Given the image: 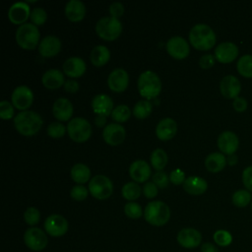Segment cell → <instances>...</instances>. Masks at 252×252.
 <instances>
[{
	"label": "cell",
	"instance_id": "ab89813d",
	"mask_svg": "<svg viewBox=\"0 0 252 252\" xmlns=\"http://www.w3.org/2000/svg\"><path fill=\"white\" fill-rule=\"evenodd\" d=\"M39 219H40V213L34 207H29L24 213L25 221L32 227V225H35L38 223Z\"/></svg>",
	"mask_w": 252,
	"mask_h": 252
},
{
	"label": "cell",
	"instance_id": "7a4b0ae2",
	"mask_svg": "<svg viewBox=\"0 0 252 252\" xmlns=\"http://www.w3.org/2000/svg\"><path fill=\"white\" fill-rule=\"evenodd\" d=\"M217 36L213 29L206 24H197L189 32L191 45L198 50H209L216 44Z\"/></svg>",
	"mask_w": 252,
	"mask_h": 252
},
{
	"label": "cell",
	"instance_id": "cb8c5ba5",
	"mask_svg": "<svg viewBox=\"0 0 252 252\" xmlns=\"http://www.w3.org/2000/svg\"><path fill=\"white\" fill-rule=\"evenodd\" d=\"M85 61L78 56H72L65 60L63 63V71L70 78H78L86 71Z\"/></svg>",
	"mask_w": 252,
	"mask_h": 252
},
{
	"label": "cell",
	"instance_id": "2e32d148",
	"mask_svg": "<svg viewBox=\"0 0 252 252\" xmlns=\"http://www.w3.org/2000/svg\"><path fill=\"white\" fill-rule=\"evenodd\" d=\"M202 235L199 230L192 227L182 228L177 234V242L184 248L193 249L200 245Z\"/></svg>",
	"mask_w": 252,
	"mask_h": 252
},
{
	"label": "cell",
	"instance_id": "c3c4849f",
	"mask_svg": "<svg viewBox=\"0 0 252 252\" xmlns=\"http://www.w3.org/2000/svg\"><path fill=\"white\" fill-rule=\"evenodd\" d=\"M185 173L180 169H174L169 174V180L171 183L175 185H179L181 183H184L185 181Z\"/></svg>",
	"mask_w": 252,
	"mask_h": 252
},
{
	"label": "cell",
	"instance_id": "30bf717a",
	"mask_svg": "<svg viewBox=\"0 0 252 252\" xmlns=\"http://www.w3.org/2000/svg\"><path fill=\"white\" fill-rule=\"evenodd\" d=\"M11 98L13 105L17 109L24 111L32 105L33 100V94L28 86L21 85L14 89Z\"/></svg>",
	"mask_w": 252,
	"mask_h": 252
},
{
	"label": "cell",
	"instance_id": "60d3db41",
	"mask_svg": "<svg viewBox=\"0 0 252 252\" xmlns=\"http://www.w3.org/2000/svg\"><path fill=\"white\" fill-rule=\"evenodd\" d=\"M124 213L130 219H139L142 217V207L136 202H129L124 206Z\"/></svg>",
	"mask_w": 252,
	"mask_h": 252
},
{
	"label": "cell",
	"instance_id": "6f0895ef",
	"mask_svg": "<svg viewBox=\"0 0 252 252\" xmlns=\"http://www.w3.org/2000/svg\"><path fill=\"white\" fill-rule=\"evenodd\" d=\"M251 211H252V202H251Z\"/></svg>",
	"mask_w": 252,
	"mask_h": 252
},
{
	"label": "cell",
	"instance_id": "484cf974",
	"mask_svg": "<svg viewBox=\"0 0 252 252\" xmlns=\"http://www.w3.org/2000/svg\"><path fill=\"white\" fill-rule=\"evenodd\" d=\"M43 86L50 90H55L64 85V75L59 69H49L44 72L41 78Z\"/></svg>",
	"mask_w": 252,
	"mask_h": 252
},
{
	"label": "cell",
	"instance_id": "bcb514c9",
	"mask_svg": "<svg viewBox=\"0 0 252 252\" xmlns=\"http://www.w3.org/2000/svg\"><path fill=\"white\" fill-rule=\"evenodd\" d=\"M242 182L244 187L249 192H252V165L247 166L242 171Z\"/></svg>",
	"mask_w": 252,
	"mask_h": 252
},
{
	"label": "cell",
	"instance_id": "603a6c76",
	"mask_svg": "<svg viewBox=\"0 0 252 252\" xmlns=\"http://www.w3.org/2000/svg\"><path fill=\"white\" fill-rule=\"evenodd\" d=\"M92 107L97 115L107 116L113 110V101L111 97L105 94H98L92 100Z\"/></svg>",
	"mask_w": 252,
	"mask_h": 252
},
{
	"label": "cell",
	"instance_id": "8992f818",
	"mask_svg": "<svg viewBox=\"0 0 252 252\" xmlns=\"http://www.w3.org/2000/svg\"><path fill=\"white\" fill-rule=\"evenodd\" d=\"M95 32L104 40H114L122 32V23L119 19L111 16L103 17L96 22Z\"/></svg>",
	"mask_w": 252,
	"mask_h": 252
},
{
	"label": "cell",
	"instance_id": "db71d44e",
	"mask_svg": "<svg viewBox=\"0 0 252 252\" xmlns=\"http://www.w3.org/2000/svg\"><path fill=\"white\" fill-rule=\"evenodd\" d=\"M201 252H219V249L211 242H205L201 246Z\"/></svg>",
	"mask_w": 252,
	"mask_h": 252
},
{
	"label": "cell",
	"instance_id": "ba28073f",
	"mask_svg": "<svg viewBox=\"0 0 252 252\" xmlns=\"http://www.w3.org/2000/svg\"><path fill=\"white\" fill-rule=\"evenodd\" d=\"M89 191L95 199L105 200L113 192L112 181L105 175L96 174L89 182Z\"/></svg>",
	"mask_w": 252,
	"mask_h": 252
},
{
	"label": "cell",
	"instance_id": "f907efd6",
	"mask_svg": "<svg viewBox=\"0 0 252 252\" xmlns=\"http://www.w3.org/2000/svg\"><path fill=\"white\" fill-rule=\"evenodd\" d=\"M215 56H213L212 54H204L201 56L200 60H199V65L203 68V69H209L211 67L214 66L215 64Z\"/></svg>",
	"mask_w": 252,
	"mask_h": 252
},
{
	"label": "cell",
	"instance_id": "d6a6232c",
	"mask_svg": "<svg viewBox=\"0 0 252 252\" xmlns=\"http://www.w3.org/2000/svg\"><path fill=\"white\" fill-rule=\"evenodd\" d=\"M237 72L244 78H252V54L242 55L236 64Z\"/></svg>",
	"mask_w": 252,
	"mask_h": 252
},
{
	"label": "cell",
	"instance_id": "f546056e",
	"mask_svg": "<svg viewBox=\"0 0 252 252\" xmlns=\"http://www.w3.org/2000/svg\"><path fill=\"white\" fill-rule=\"evenodd\" d=\"M90 58L94 66H102L110 59V51L105 45L99 44L92 49Z\"/></svg>",
	"mask_w": 252,
	"mask_h": 252
},
{
	"label": "cell",
	"instance_id": "7c38bea8",
	"mask_svg": "<svg viewBox=\"0 0 252 252\" xmlns=\"http://www.w3.org/2000/svg\"><path fill=\"white\" fill-rule=\"evenodd\" d=\"M168 54L175 59H184L189 55L190 47L188 41L179 35L170 37L166 42Z\"/></svg>",
	"mask_w": 252,
	"mask_h": 252
},
{
	"label": "cell",
	"instance_id": "277c9868",
	"mask_svg": "<svg viewBox=\"0 0 252 252\" xmlns=\"http://www.w3.org/2000/svg\"><path fill=\"white\" fill-rule=\"evenodd\" d=\"M145 220L152 225H164L170 218L169 207L162 201H152L144 210Z\"/></svg>",
	"mask_w": 252,
	"mask_h": 252
},
{
	"label": "cell",
	"instance_id": "ac0fdd59",
	"mask_svg": "<svg viewBox=\"0 0 252 252\" xmlns=\"http://www.w3.org/2000/svg\"><path fill=\"white\" fill-rule=\"evenodd\" d=\"M238 56V47L230 41L220 43L215 49V58L223 64L230 63Z\"/></svg>",
	"mask_w": 252,
	"mask_h": 252
},
{
	"label": "cell",
	"instance_id": "d4e9b609",
	"mask_svg": "<svg viewBox=\"0 0 252 252\" xmlns=\"http://www.w3.org/2000/svg\"><path fill=\"white\" fill-rule=\"evenodd\" d=\"M176 131H177V124L172 118H169V117L161 119L156 127L157 137L162 141H167L172 139L175 136Z\"/></svg>",
	"mask_w": 252,
	"mask_h": 252
},
{
	"label": "cell",
	"instance_id": "4fadbf2b",
	"mask_svg": "<svg viewBox=\"0 0 252 252\" xmlns=\"http://www.w3.org/2000/svg\"><path fill=\"white\" fill-rule=\"evenodd\" d=\"M218 148L222 154L233 155L239 147V139L232 131H223L218 137Z\"/></svg>",
	"mask_w": 252,
	"mask_h": 252
},
{
	"label": "cell",
	"instance_id": "6da1fadb",
	"mask_svg": "<svg viewBox=\"0 0 252 252\" xmlns=\"http://www.w3.org/2000/svg\"><path fill=\"white\" fill-rule=\"evenodd\" d=\"M43 124L41 116L32 110H24L14 117L16 130L24 136H32L36 134Z\"/></svg>",
	"mask_w": 252,
	"mask_h": 252
},
{
	"label": "cell",
	"instance_id": "e575fe53",
	"mask_svg": "<svg viewBox=\"0 0 252 252\" xmlns=\"http://www.w3.org/2000/svg\"><path fill=\"white\" fill-rule=\"evenodd\" d=\"M153 109L152 103L147 99H141L134 105L133 114L138 119H145L147 118Z\"/></svg>",
	"mask_w": 252,
	"mask_h": 252
},
{
	"label": "cell",
	"instance_id": "7dc6e473",
	"mask_svg": "<svg viewBox=\"0 0 252 252\" xmlns=\"http://www.w3.org/2000/svg\"><path fill=\"white\" fill-rule=\"evenodd\" d=\"M158 187L153 181H149L144 184L143 193L148 199H152L158 195Z\"/></svg>",
	"mask_w": 252,
	"mask_h": 252
},
{
	"label": "cell",
	"instance_id": "5bb4252c",
	"mask_svg": "<svg viewBox=\"0 0 252 252\" xmlns=\"http://www.w3.org/2000/svg\"><path fill=\"white\" fill-rule=\"evenodd\" d=\"M126 137L125 128L119 123H109L102 131V138L104 142L111 146L121 144Z\"/></svg>",
	"mask_w": 252,
	"mask_h": 252
},
{
	"label": "cell",
	"instance_id": "52a82bcc",
	"mask_svg": "<svg viewBox=\"0 0 252 252\" xmlns=\"http://www.w3.org/2000/svg\"><path fill=\"white\" fill-rule=\"evenodd\" d=\"M67 132L74 142L83 143L91 137L92 126L87 119L83 117H75L68 122Z\"/></svg>",
	"mask_w": 252,
	"mask_h": 252
},
{
	"label": "cell",
	"instance_id": "74e56055",
	"mask_svg": "<svg viewBox=\"0 0 252 252\" xmlns=\"http://www.w3.org/2000/svg\"><path fill=\"white\" fill-rule=\"evenodd\" d=\"M213 238H214V241L220 247L228 246L232 242L231 233L225 229H219L215 231Z\"/></svg>",
	"mask_w": 252,
	"mask_h": 252
},
{
	"label": "cell",
	"instance_id": "5b68a950",
	"mask_svg": "<svg viewBox=\"0 0 252 252\" xmlns=\"http://www.w3.org/2000/svg\"><path fill=\"white\" fill-rule=\"evenodd\" d=\"M39 31L37 27L32 23L21 25L16 32V40L24 49H33L39 41Z\"/></svg>",
	"mask_w": 252,
	"mask_h": 252
},
{
	"label": "cell",
	"instance_id": "d590c367",
	"mask_svg": "<svg viewBox=\"0 0 252 252\" xmlns=\"http://www.w3.org/2000/svg\"><path fill=\"white\" fill-rule=\"evenodd\" d=\"M231 200H232V203L235 207L244 208L252 202V196H251V193L248 190L240 189V190L235 191L232 194Z\"/></svg>",
	"mask_w": 252,
	"mask_h": 252
},
{
	"label": "cell",
	"instance_id": "8d00e7d4",
	"mask_svg": "<svg viewBox=\"0 0 252 252\" xmlns=\"http://www.w3.org/2000/svg\"><path fill=\"white\" fill-rule=\"evenodd\" d=\"M131 110L126 104H119L113 108L111 112V118L117 123L125 122L130 118Z\"/></svg>",
	"mask_w": 252,
	"mask_h": 252
},
{
	"label": "cell",
	"instance_id": "f1b7e54d",
	"mask_svg": "<svg viewBox=\"0 0 252 252\" xmlns=\"http://www.w3.org/2000/svg\"><path fill=\"white\" fill-rule=\"evenodd\" d=\"M226 162L227 161L224 155L222 153L216 152L207 156L205 159V166L209 171L213 173H217L224 168V166L226 165Z\"/></svg>",
	"mask_w": 252,
	"mask_h": 252
},
{
	"label": "cell",
	"instance_id": "11a10c76",
	"mask_svg": "<svg viewBox=\"0 0 252 252\" xmlns=\"http://www.w3.org/2000/svg\"><path fill=\"white\" fill-rule=\"evenodd\" d=\"M106 123V116L104 115H97L95 118H94V124L97 126V127H105Z\"/></svg>",
	"mask_w": 252,
	"mask_h": 252
},
{
	"label": "cell",
	"instance_id": "9c48e42d",
	"mask_svg": "<svg viewBox=\"0 0 252 252\" xmlns=\"http://www.w3.org/2000/svg\"><path fill=\"white\" fill-rule=\"evenodd\" d=\"M24 242L27 247L32 251L43 250L48 243L46 233L38 227H30L24 234Z\"/></svg>",
	"mask_w": 252,
	"mask_h": 252
},
{
	"label": "cell",
	"instance_id": "83f0119b",
	"mask_svg": "<svg viewBox=\"0 0 252 252\" xmlns=\"http://www.w3.org/2000/svg\"><path fill=\"white\" fill-rule=\"evenodd\" d=\"M208 183L200 176H189L183 183V189L191 195H201L207 191Z\"/></svg>",
	"mask_w": 252,
	"mask_h": 252
},
{
	"label": "cell",
	"instance_id": "44dd1931",
	"mask_svg": "<svg viewBox=\"0 0 252 252\" xmlns=\"http://www.w3.org/2000/svg\"><path fill=\"white\" fill-rule=\"evenodd\" d=\"M61 49V41L55 35H46L44 36L38 45V52L43 57H53Z\"/></svg>",
	"mask_w": 252,
	"mask_h": 252
},
{
	"label": "cell",
	"instance_id": "ffe728a7",
	"mask_svg": "<svg viewBox=\"0 0 252 252\" xmlns=\"http://www.w3.org/2000/svg\"><path fill=\"white\" fill-rule=\"evenodd\" d=\"M151 173V166L144 159H137L133 161L129 167V174L137 183L147 181L150 178Z\"/></svg>",
	"mask_w": 252,
	"mask_h": 252
},
{
	"label": "cell",
	"instance_id": "e0dca14e",
	"mask_svg": "<svg viewBox=\"0 0 252 252\" xmlns=\"http://www.w3.org/2000/svg\"><path fill=\"white\" fill-rule=\"evenodd\" d=\"M220 91L225 98L234 99L239 96L241 91V83L233 75L224 76L220 83Z\"/></svg>",
	"mask_w": 252,
	"mask_h": 252
},
{
	"label": "cell",
	"instance_id": "836d02e7",
	"mask_svg": "<svg viewBox=\"0 0 252 252\" xmlns=\"http://www.w3.org/2000/svg\"><path fill=\"white\" fill-rule=\"evenodd\" d=\"M121 193L124 199L130 202H134V200L138 199L141 195V187L137 182L130 181L123 185Z\"/></svg>",
	"mask_w": 252,
	"mask_h": 252
},
{
	"label": "cell",
	"instance_id": "f35d334b",
	"mask_svg": "<svg viewBox=\"0 0 252 252\" xmlns=\"http://www.w3.org/2000/svg\"><path fill=\"white\" fill-rule=\"evenodd\" d=\"M32 23L35 26H41L45 23L47 19V13L46 11L41 7H35L31 11L30 16Z\"/></svg>",
	"mask_w": 252,
	"mask_h": 252
},
{
	"label": "cell",
	"instance_id": "ee69618b",
	"mask_svg": "<svg viewBox=\"0 0 252 252\" xmlns=\"http://www.w3.org/2000/svg\"><path fill=\"white\" fill-rule=\"evenodd\" d=\"M88 189L81 185V184H78V185H75L72 187L71 191H70V195L71 197L76 200V201H83L85 200L87 197H88Z\"/></svg>",
	"mask_w": 252,
	"mask_h": 252
},
{
	"label": "cell",
	"instance_id": "f5cc1de1",
	"mask_svg": "<svg viewBox=\"0 0 252 252\" xmlns=\"http://www.w3.org/2000/svg\"><path fill=\"white\" fill-rule=\"evenodd\" d=\"M64 89L68 93H76L79 90V83L73 79L66 80L64 83Z\"/></svg>",
	"mask_w": 252,
	"mask_h": 252
},
{
	"label": "cell",
	"instance_id": "9f6ffc18",
	"mask_svg": "<svg viewBox=\"0 0 252 252\" xmlns=\"http://www.w3.org/2000/svg\"><path fill=\"white\" fill-rule=\"evenodd\" d=\"M226 161L228 162V164L230 165H235L237 163V157L233 154V155H230L228 156V158H226Z\"/></svg>",
	"mask_w": 252,
	"mask_h": 252
},
{
	"label": "cell",
	"instance_id": "9a60e30c",
	"mask_svg": "<svg viewBox=\"0 0 252 252\" xmlns=\"http://www.w3.org/2000/svg\"><path fill=\"white\" fill-rule=\"evenodd\" d=\"M129 84V75L123 68L113 69L107 78L108 88L116 93L123 92Z\"/></svg>",
	"mask_w": 252,
	"mask_h": 252
},
{
	"label": "cell",
	"instance_id": "f6af8a7d",
	"mask_svg": "<svg viewBox=\"0 0 252 252\" xmlns=\"http://www.w3.org/2000/svg\"><path fill=\"white\" fill-rule=\"evenodd\" d=\"M0 116L4 120H8L13 118L14 116V107L7 100L0 101Z\"/></svg>",
	"mask_w": 252,
	"mask_h": 252
},
{
	"label": "cell",
	"instance_id": "3957f363",
	"mask_svg": "<svg viewBox=\"0 0 252 252\" xmlns=\"http://www.w3.org/2000/svg\"><path fill=\"white\" fill-rule=\"evenodd\" d=\"M138 90L140 94L147 99L158 96L161 91L159 77L151 70L144 71L138 78Z\"/></svg>",
	"mask_w": 252,
	"mask_h": 252
},
{
	"label": "cell",
	"instance_id": "4dcf8cb0",
	"mask_svg": "<svg viewBox=\"0 0 252 252\" xmlns=\"http://www.w3.org/2000/svg\"><path fill=\"white\" fill-rule=\"evenodd\" d=\"M70 174H71L72 179L75 182H77L79 184H83V183H86L87 181H89V179L91 177V170L88 165H86L85 163L79 162L72 166Z\"/></svg>",
	"mask_w": 252,
	"mask_h": 252
},
{
	"label": "cell",
	"instance_id": "8fae6325",
	"mask_svg": "<svg viewBox=\"0 0 252 252\" xmlns=\"http://www.w3.org/2000/svg\"><path fill=\"white\" fill-rule=\"evenodd\" d=\"M44 229L47 234L54 237H59L67 232L68 221L63 216L53 214L46 218L44 221Z\"/></svg>",
	"mask_w": 252,
	"mask_h": 252
},
{
	"label": "cell",
	"instance_id": "4316f807",
	"mask_svg": "<svg viewBox=\"0 0 252 252\" xmlns=\"http://www.w3.org/2000/svg\"><path fill=\"white\" fill-rule=\"evenodd\" d=\"M65 15L72 22H79L86 15V6L80 0H70L65 6Z\"/></svg>",
	"mask_w": 252,
	"mask_h": 252
},
{
	"label": "cell",
	"instance_id": "816d5d0a",
	"mask_svg": "<svg viewBox=\"0 0 252 252\" xmlns=\"http://www.w3.org/2000/svg\"><path fill=\"white\" fill-rule=\"evenodd\" d=\"M232 106H233V108H234L235 111H237V112H243V111H245V110L247 109L248 102H247V100H246L244 97L237 96L236 98L233 99Z\"/></svg>",
	"mask_w": 252,
	"mask_h": 252
},
{
	"label": "cell",
	"instance_id": "1f68e13d",
	"mask_svg": "<svg viewBox=\"0 0 252 252\" xmlns=\"http://www.w3.org/2000/svg\"><path fill=\"white\" fill-rule=\"evenodd\" d=\"M151 164L157 171H161L167 163V155L164 150L158 148L151 154Z\"/></svg>",
	"mask_w": 252,
	"mask_h": 252
},
{
	"label": "cell",
	"instance_id": "681fc988",
	"mask_svg": "<svg viewBox=\"0 0 252 252\" xmlns=\"http://www.w3.org/2000/svg\"><path fill=\"white\" fill-rule=\"evenodd\" d=\"M109 13H110L111 17L119 19V17H121L124 13L123 4L121 2H113L109 6Z\"/></svg>",
	"mask_w": 252,
	"mask_h": 252
},
{
	"label": "cell",
	"instance_id": "b9f144b4",
	"mask_svg": "<svg viewBox=\"0 0 252 252\" xmlns=\"http://www.w3.org/2000/svg\"><path fill=\"white\" fill-rule=\"evenodd\" d=\"M67 128L61 122H52L47 127V134L52 138H61L64 136Z\"/></svg>",
	"mask_w": 252,
	"mask_h": 252
},
{
	"label": "cell",
	"instance_id": "d6986e66",
	"mask_svg": "<svg viewBox=\"0 0 252 252\" xmlns=\"http://www.w3.org/2000/svg\"><path fill=\"white\" fill-rule=\"evenodd\" d=\"M31 16L30 6L24 1H18L11 5L8 11L9 20L16 25H23Z\"/></svg>",
	"mask_w": 252,
	"mask_h": 252
},
{
	"label": "cell",
	"instance_id": "7402d4cb",
	"mask_svg": "<svg viewBox=\"0 0 252 252\" xmlns=\"http://www.w3.org/2000/svg\"><path fill=\"white\" fill-rule=\"evenodd\" d=\"M52 113L59 121H67L73 115V104L68 98L59 97L52 105Z\"/></svg>",
	"mask_w": 252,
	"mask_h": 252
},
{
	"label": "cell",
	"instance_id": "7bdbcfd3",
	"mask_svg": "<svg viewBox=\"0 0 252 252\" xmlns=\"http://www.w3.org/2000/svg\"><path fill=\"white\" fill-rule=\"evenodd\" d=\"M153 182L158 187V188H166L169 184V176L164 171H157L152 176Z\"/></svg>",
	"mask_w": 252,
	"mask_h": 252
}]
</instances>
